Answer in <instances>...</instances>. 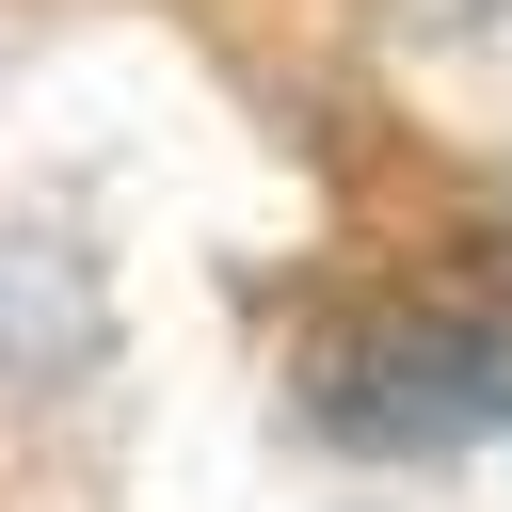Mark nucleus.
<instances>
[{
	"instance_id": "f257e3e1",
	"label": "nucleus",
	"mask_w": 512,
	"mask_h": 512,
	"mask_svg": "<svg viewBox=\"0 0 512 512\" xmlns=\"http://www.w3.org/2000/svg\"><path fill=\"white\" fill-rule=\"evenodd\" d=\"M320 432L352 448H480L512 432V320L480 304H368L320 336Z\"/></svg>"
}]
</instances>
